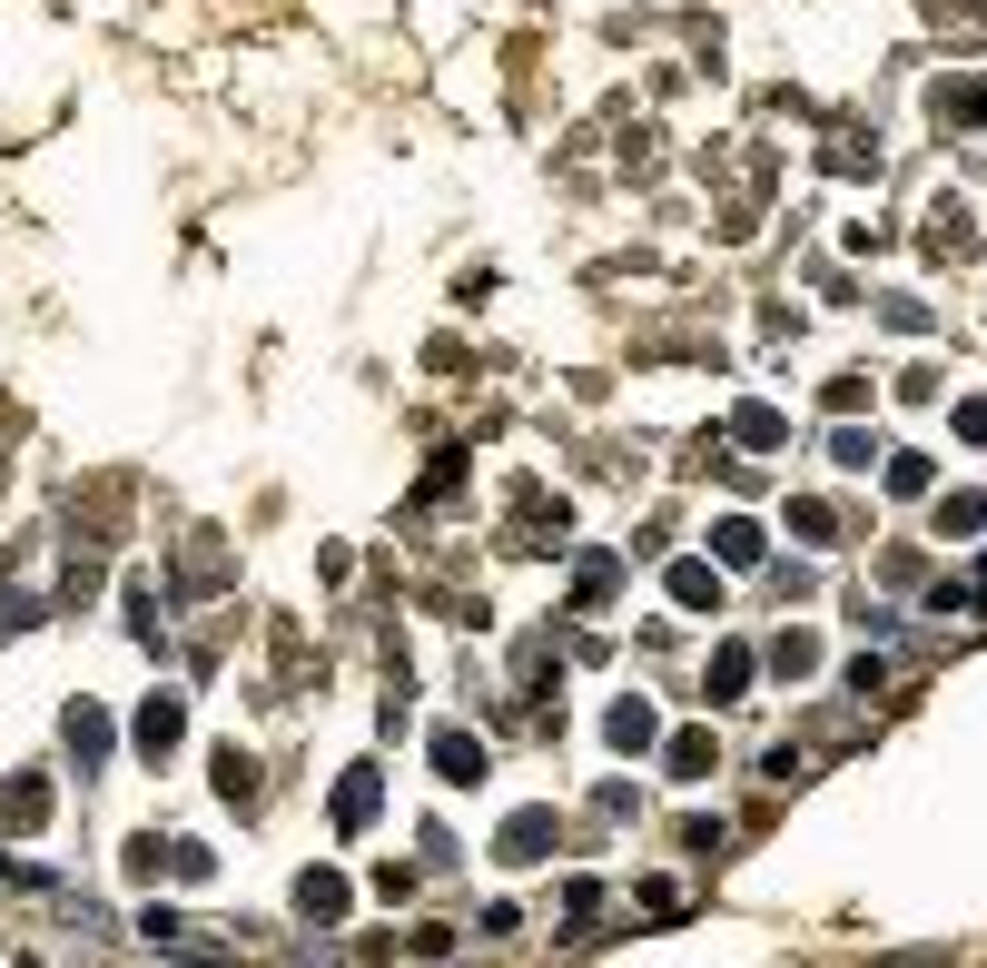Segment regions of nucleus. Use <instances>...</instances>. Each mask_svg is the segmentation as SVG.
<instances>
[{"mask_svg": "<svg viewBox=\"0 0 987 968\" xmlns=\"http://www.w3.org/2000/svg\"><path fill=\"white\" fill-rule=\"evenodd\" d=\"M434 761H444V781H475V771H485V751L465 742V732H444V742H434Z\"/></svg>", "mask_w": 987, "mask_h": 968, "instance_id": "f257e3e1", "label": "nucleus"}, {"mask_svg": "<svg viewBox=\"0 0 987 968\" xmlns=\"http://www.w3.org/2000/svg\"><path fill=\"white\" fill-rule=\"evenodd\" d=\"M139 742H148V751L178 742V712H168V702H148V712H139Z\"/></svg>", "mask_w": 987, "mask_h": 968, "instance_id": "f03ea898", "label": "nucleus"}, {"mask_svg": "<svg viewBox=\"0 0 987 968\" xmlns=\"http://www.w3.org/2000/svg\"><path fill=\"white\" fill-rule=\"evenodd\" d=\"M613 742H623V751L652 742V712H642V702H623V712H613Z\"/></svg>", "mask_w": 987, "mask_h": 968, "instance_id": "7ed1b4c3", "label": "nucleus"}]
</instances>
